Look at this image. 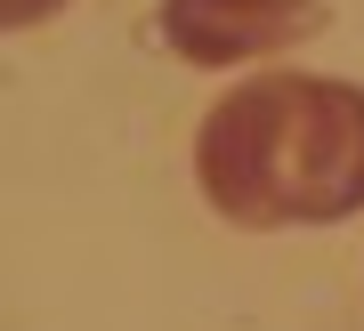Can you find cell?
Returning <instances> with one entry per match:
<instances>
[{"label": "cell", "mask_w": 364, "mask_h": 331, "mask_svg": "<svg viewBox=\"0 0 364 331\" xmlns=\"http://www.w3.org/2000/svg\"><path fill=\"white\" fill-rule=\"evenodd\" d=\"M195 186L227 227H340L364 210V81L251 73L195 129Z\"/></svg>", "instance_id": "obj_1"}, {"label": "cell", "mask_w": 364, "mask_h": 331, "mask_svg": "<svg viewBox=\"0 0 364 331\" xmlns=\"http://www.w3.org/2000/svg\"><path fill=\"white\" fill-rule=\"evenodd\" d=\"M324 25V0H162L154 9V40L178 65H251L316 40Z\"/></svg>", "instance_id": "obj_2"}, {"label": "cell", "mask_w": 364, "mask_h": 331, "mask_svg": "<svg viewBox=\"0 0 364 331\" xmlns=\"http://www.w3.org/2000/svg\"><path fill=\"white\" fill-rule=\"evenodd\" d=\"M49 9H65V0H0V25H9V33H33Z\"/></svg>", "instance_id": "obj_3"}]
</instances>
